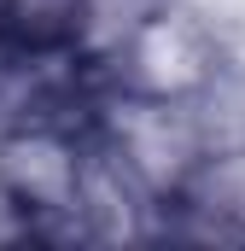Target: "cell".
I'll return each mask as SVG.
<instances>
[{
	"label": "cell",
	"mask_w": 245,
	"mask_h": 251,
	"mask_svg": "<svg viewBox=\"0 0 245 251\" xmlns=\"http://www.w3.org/2000/svg\"><path fill=\"white\" fill-rule=\"evenodd\" d=\"M94 176L88 105H41L0 117V210L12 234L76 240Z\"/></svg>",
	"instance_id": "6da1fadb"
},
{
	"label": "cell",
	"mask_w": 245,
	"mask_h": 251,
	"mask_svg": "<svg viewBox=\"0 0 245 251\" xmlns=\"http://www.w3.org/2000/svg\"><path fill=\"white\" fill-rule=\"evenodd\" d=\"M88 123H94L99 152L111 164H122L164 210L216 140L210 100H146V94L99 88V82L88 100Z\"/></svg>",
	"instance_id": "7a4b0ae2"
},
{
	"label": "cell",
	"mask_w": 245,
	"mask_h": 251,
	"mask_svg": "<svg viewBox=\"0 0 245 251\" xmlns=\"http://www.w3.org/2000/svg\"><path fill=\"white\" fill-rule=\"evenodd\" d=\"M222 82H228V41L216 18L193 0H164L99 70V88L146 100H210Z\"/></svg>",
	"instance_id": "3957f363"
},
{
	"label": "cell",
	"mask_w": 245,
	"mask_h": 251,
	"mask_svg": "<svg viewBox=\"0 0 245 251\" xmlns=\"http://www.w3.org/2000/svg\"><path fill=\"white\" fill-rule=\"evenodd\" d=\"M164 234L245 246V134L210 140V152L198 158V170L164 210Z\"/></svg>",
	"instance_id": "277c9868"
},
{
	"label": "cell",
	"mask_w": 245,
	"mask_h": 251,
	"mask_svg": "<svg viewBox=\"0 0 245 251\" xmlns=\"http://www.w3.org/2000/svg\"><path fill=\"white\" fill-rule=\"evenodd\" d=\"M164 0H76V18H70V53H76V64L99 82V70L117 59V47Z\"/></svg>",
	"instance_id": "5b68a950"
},
{
	"label": "cell",
	"mask_w": 245,
	"mask_h": 251,
	"mask_svg": "<svg viewBox=\"0 0 245 251\" xmlns=\"http://www.w3.org/2000/svg\"><path fill=\"white\" fill-rule=\"evenodd\" d=\"M76 0H0V35L24 47H70Z\"/></svg>",
	"instance_id": "8992f818"
},
{
	"label": "cell",
	"mask_w": 245,
	"mask_h": 251,
	"mask_svg": "<svg viewBox=\"0 0 245 251\" xmlns=\"http://www.w3.org/2000/svg\"><path fill=\"white\" fill-rule=\"evenodd\" d=\"M0 41H6V35H0Z\"/></svg>",
	"instance_id": "52a82bcc"
}]
</instances>
